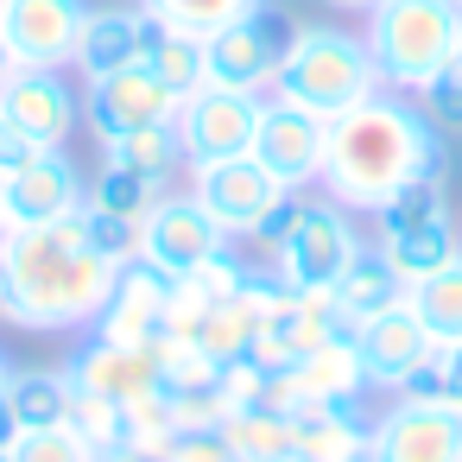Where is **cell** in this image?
Returning <instances> with one entry per match:
<instances>
[{"label": "cell", "mask_w": 462, "mask_h": 462, "mask_svg": "<svg viewBox=\"0 0 462 462\" xmlns=\"http://www.w3.org/2000/svg\"><path fill=\"white\" fill-rule=\"evenodd\" d=\"M0 266H7V317L20 329H89L127 260L89 241V209H70L39 228H7Z\"/></svg>", "instance_id": "obj_1"}, {"label": "cell", "mask_w": 462, "mask_h": 462, "mask_svg": "<svg viewBox=\"0 0 462 462\" xmlns=\"http://www.w3.org/2000/svg\"><path fill=\"white\" fill-rule=\"evenodd\" d=\"M443 171V134L430 127L424 108H411V96L380 89L361 108L329 121L323 140V190L348 209V216H380L393 190H405L411 178Z\"/></svg>", "instance_id": "obj_2"}, {"label": "cell", "mask_w": 462, "mask_h": 462, "mask_svg": "<svg viewBox=\"0 0 462 462\" xmlns=\"http://www.w3.org/2000/svg\"><path fill=\"white\" fill-rule=\"evenodd\" d=\"M273 96L317 115V121H336V115L361 108L367 96H380V70L367 58V39H355L342 26H298L291 45H285Z\"/></svg>", "instance_id": "obj_3"}, {"label": "cell", "mask_w": 462, "mask_h": 462, "mask_svg": "<svg viewBox=\"0 0 462 462\" xmlns=\"http://www.w3.org/2000/svg\"><path fill=\"white\" fill-rule=\"evenodd\" d=\"M361 20H367L361 39H367L374 70H380V89H399V96H418L437 77V64L462 45L456 0H380Z\"/></svg>", "instance_id": "obj_4"}, {"label": "cell", "mask_w": 462, "mask_h": 462, "mask_svg": "<svg viewBox=\"0 0 462 462\" xmlns=\"http://www.w3.org/2000/svg\"><path fill=\"white\" fill-rule=\"evenodd\" d=\"M355 254H361V241H355V222L336 197H304L298 190L285 203V235L273 247V266L285 273L291 291H329L348 273Z\"/></svg>", "instance_id": "obj_5"}, {"label": "cell", "mask_w": 462, "mask_h": 462, "mask_svg": "<svg viewBox=\"0 0 462 462\" xmlns=\"http://www.w3.org/2000/svg\"><path fill=\"white\" fill-rule=\"evenodd\" d=\"M291 32L298 26L285 14H273V7H254L247 20L209 32V83L216 89H235V96H273Z\"/></svg>", "instance_id": "obj_6"}, {"label": "cell", "mask_w": 462, "mask_h": 462, "mask_svg": "<svg viewBox=\"0 0 462 462\" xmlns=\"http://www.w3.org/2000/svg\"><path fill=\"white\" fill-rule=\"evenodd\" d=\"M190 197L209 209V222H216L228 241H241V235L254 241V235H260V228H266V222H273V216H279V209L298 197V190H285V184H279V178H273V171L254 159V152H241V159L203 165Z\"/></svg>", "instance_id": "obj_7"}, {"label": "cell", "mask_w": 462, "mask_h": 462, "mask_svg": "<svg viewBox=\"0 0 462 462\" xmlns=\"http://www.w3.org/2000/svg\"><path fill=\"white\" fill-rule=\"evenodd\" d=\"M367 462H462V411L399 393L367 424Z\"/></svg>", "instance_id": "obj_8"}, {"label": "cell", "mask_w": 462, "mask_h": 462, "mask_svg": "<svg viewBox=\"0 0 462 462\" xmlns=\"http://www.w3.org/2000/svg\"><path fill=\"white\" fill-rule=\"evenodd\" d=\"M254 121H260V96H235V89H216L203 83L197 96H184L178 108V152L190 171L203 165H222V159H241L254 146Z\"/></svg>", "instance_id": "obj_9"}, {"label": "cell", "mask_w": 462, "mask_h": 462, "mask_svg": "<svg viewBox=\"0 0 462 462\" xmlns=\"http://www.w3.org/2000/svg\"><path fill=\"white\" fill-rule=\"evenodd\" d=\"M178 108L184 102L146 64H127V70H108V77H83V121H89L96 140L140 134V127H171Z\"/></svg>", "instance_id": "obj_10"}, {"label": "cell", "mask_w": 462, "mask_h": 462, "mask_svg": "<svg viewBox=\"0 0 462 462\" xmlns=\"http://www.w3.org/2000/svg\"><path fill=\"white\" fill-rule=\"evenodd\" d=\"M228 247V235L209 222V209L197 197H159L146 216H140V247L134 260L159 266L165 279H190L203 260H216Z\"/></svg>", "instance_id": "obj_11"}, {"label": "cell", "mask_w": 462, "mask_h": 462, "mask_svg": "<svg viewBox=\"0 0 462 462\" xmlns=\"http://www.w3.org/2000/svg\"><path fill=\"white\" fill-rule=\"evenodd\" d=\"M323 140H329V121L279 102V96H260V121H254V159L285 184V190H310L323 178Z\"/></svg>", "instance_id": "obj_12"}, {"label": "cell", "mask_w": 462, "mask_h": 462, "mask_svg": "<svg viewBox=\"0 0 462 462\" xmlns=\"http://www.w3.org/2000/svg\"><path fill=\"white\" fill-rule=\"evenodd\" d=\"M355 348H361V380L374 393H405V380L437 355V342H430L424 317L411 310V298L393 304V310H380V317H367L355 329Z\"/></svg>", "instance_id": "obj_13"}, {"label": "cell", "mask_w": 462, "mask_h": 462, "mask_svg": "<svg viewBox=\"0 0 462 462\" xmlns=\"http://www.w3.org/2000/svg\"><path fill=\"white\" fill-rule=\"evenodd\" d=\"M0 115H7L32 146H64L83 121V96L64 83V70H45V64H20L14 83L0 89Z\"/></svg>", "instance_id": "obj_14"}, {"label": "cell", "mask_w": 462, "mask_h": 462, "mask_svg": "<svg viewBox=\"0 0 462 462\" xmlns=\"http://www.w3.org/2000/svg\"><path fill=\"white\" fill-rule=\"evenodd\" d=\"M89 184L83 171L70 165L64 146H45L32 165H20L7 184H0V209H7V228H39V222H58L70 209H83Z\"/></svg>", "instance_id": "obj_15"}, {"label": "cell", "mask_w": 462, "mask_h": 462, "mask_svg": "<svg viewBox=\"0 0 462 462\" xmlns=\"http://www.w3.org/2000/svg\"><path fill=\"white\" fill-rule=\"evenodd\" d=\"M83 20H89V0H7V14H0V32L14 39L20 64L64 70V64L77 58Z\"/></svg>", "instance_id": "obj_16"}, {"label": "cell", "mask_w": 462, "mask_h": 462, "mask_svg": "<svg viewBox=\"0 0 462 462\" xmlns=\"http://www.w3.org/2000/svg\"><path fill=\"white\" fill-rule=\"evenodd\" d=\"M64 374H70V386L102 393V399H121V405L159 393V367H152L146 342H115V336H102V329L83 336V348L64 361Z\"/></svg>", "instance_id": "obj_17"}, {"label": "cell", "mask_w": 462, "mask_h": 462, "mask_svg": "<svg viewBox=\"0 0 462 462\" xmlns=\"http://www.w3.org/2000/svg\"><path fill=\"white\" fill-rule=\"evenodd\" d=\"M152 39H159V20H152L146 7H89L70 64H83V77H108V70L146 64Z\"/></svg>", "instance_id": "obj_18"}, {"label": "cell", "mask_w": 462, "mask_h": 462, "mask_svg": "<svg viewBox=\"0 0 462 462\" xmlns=\"http://www.w3.org/2000/svg\"><path fill=\"white\" fill-rule=\"evenodd\" d=\"M165 304H171V279H165L159 266H146V260H127V266L115 273V291H108V304H102V317H96L89 329H102V336H115V342H146V336L159 329Z\"/></svg>", "instance_id": "obj_19"}, {"label": "cell", "mask_w": 462, "mask_h": 462, "mask_svg": "<svg viewBox=\"0 0 462 462\" xmlns=\"http://www.w3.org/2000/svg\"><path fill=\"white\" fill-rule=\"evenodd\" d=\"M374 247L386 254V266H393L405 285H418V279L443 273V266L462 254V235H456L449 222H380V241H374Z\"/></svg>", "instance_id": "obj_20"}, {"label": "cell", "mask_w": 462, "mask_h": 462, "mask_svg": "<svg viewBox=\"0 0 462 462\" xmlns=\"http://www.w3.org/2000/svg\"><path fill=\"white\" fill-rule=\"evenodd\" d=\"M329 298H336V310L361 329L367 317H380V310H393V304H405L411 298V285L386 266V254L380 247H361L355 260H348V273L329 285Z\"/></svg>", "instance_id": "obj_21"}, {"label": "cell", "mask_w": 462, "mask_h": 462, "mask_svg": "<svg viewBox=\"0 0 462 462\" xmlns=\"http://www.w3.org/2000/svg\"><path fill=\"white\" fill-rule=\"evenodd\" d=\"M291 449L304 462H367V424L355 405H304L291 418Z\"/></svg>", "instance_id": "obj_22"}, {"label": "cell", "mask_w": 462, "mask_h": 462, "mask_svg": "<svg viewBox=\"0 0 462 462\" xmlns=\"http://www.w3.org/2000/svg\"><path fill=\"white\" fill-rule=\"evenodd\" d=\"M291 374L304 380V399H310V405H361V393H367L355 329H348V336H329L323 348H310Z\"/></svg>", "instance_id": "obj_23"}, {"label": "cell", "mask_w": 462, "mask_h": 462, "mask_svg": "<svg viewBox=\"0 0 462 462\" xmlns=\"http://www.w3.org/2000/svg\"><path fill=\"white\" fill-rule=\"evenodd\" d=\"M146 70L184 102V96H197V89L209 83V39L178 32V26H159V39H152V51H146Z\"/></svg>", "instance_id": "obj_24"}, {"label": "cell", "mask_w": 462, "mask_h": 462, "mask_svg": "<svg viewBox=\"0 0 462 462\" xmlns=\"http://www.w3.org/2000/svg\"><path fill=\"white\" fill-rule=\"evenodd\" d=\"M70 374L64 367H20L7 380V405L20 411L26 430H45V424H64L70 418Z\"/></svg>", "instance_id": "obj_25"}, {"label": "cell", "mask_w": 462, "mask_h": 462, "mask_svg": "<svg viewBox=\"0 0 462 462\" xmlns=\"http://www.w3.org/2000/svg\"><path fill=\"white\" fill-rule=\"evenodd\" d=\"M411 310L424 317V329H430L437 348L462 342V254H456L443 273H430V279L411 285Z\"/></svg>", "instance_id": "obj_26"}, {"label": "cell", "mask_w": 462, "mask_h": 462, "mask_svg": "<svg viewBox=\"0 0 462 462\" xmlns=\"http://www.w3.org/2000/svg\"><path fill=\"white\" fill-rule=\"evenodd\" d=\"M64 424H70V430H77L102 462H108V456H121V449L134 443L127 405H121V399H102V393H83V386L70 393V418H64Z\"/></svg>", "instance_id": "obj_27"}, {"label": "cell", "mask_w": 462, "mask_h": 462, "mask_svg": "<svg viewBox=\"0 0 462 462\" xmlns=\"http://www.w3.org/2000/svg\"><path fill=\"white\" fill-rule=\"evenodd\" d=\"M159 197H165V178H146V171H127V165H102L83 203H89V209H102V216L140 222V216H146Z\"/></svg>", "instance_id": "obj_28"}, {"label": "cell", "mask_w": 462, "mask_h": 462, "mask_svg": "<svg viewBox=\"0 0 462 462\" xmlns=\"http://www.w3.org/2000/svg\"><path fill=\"white\" fill-rule=\"evenodd\" d=\"M222 437H228L235 462H273V456L291 449V418L260 411V405H241V411L222 418Z\"/></svg>", "instance_id": "obj_29"}, {"label": "cell", "mask_w": 462, "mask_h": 462, "mask_svg": "<svg viewBox=\"0 0 462 462\" xmlns=\"http://www.w3.org/2000/svg\"><path fill=\"white\" fill-rule=\"evenodd\" d=\"M102 165H127V171L165 178L171 165H184V152H178V127H140V134H115V140H102Z\"/></svg>", "instance_id": "obj_30"}, {"label": "cell", "mask_w": 462, "mask_h": 462, "mask_svg": "<svg viewBox=\"0 0 462 462\" xmlns=\"http://www.w3.org/2000/svg\"><path fill=\"white\" fill-rule=\"evenodd\" d=\"M140 7H146L159 26H178V32L209 39V32H222V26L247 20L254 7H266V0H140Z\"/></svg>", "instance_id": "obj_31"}, {"label": "cell", "mask_w": 462, "mask_h": 462, "mask_svg": "<svg viewBox=\"0 0 462 462\" xmlns=\"http://www.w3.org/2000/svg\"><path fill=\"white\" fill-rule=\"evenodd\" d=\"M374 222H449V190H443V171H424L411 178L405 190L386 197V209Z\"/></svg>", "instance_id": "obj_32"}, {"label": "cell", "mask_w": 462, "mask_h": 462, "mask_svg": "<svg viewBox=\"0 0 462 462\" xmlns=\"http://www.w3.org/2000/svg\"><path fill=\"white\" fill-rule=\"evenodd\" d=\"M418 108L430 115L437 134H462V45L437 64V77L418 89Z\"/></svg>", "instance_id": "obj_33"}, {"label": "cell", "mask_w": 462, "mask_h": 462, "mask_svg": "<svg viewBox=\"0 0 462 462\" xmlns=\"http://www.w3.org/2000/svg\"><path fill=\"white\" fill-rule=\"evenodd\" d=\"M405 393H411V399H443V405H456V411H462V342L437 348V355L405 380Z\"/></svg>", "instance_id": "obj_34"}, {"label": "cell", "mask_w": 462, "mask_h": 462, "mask_svg": "<svg viewBox=\"0 0 462 462\" xmlns=\"http://www.w3.org/2000/svg\"><path fill=\"white\" fill-rule=\"evenodd\" d=\"M14 462H102V456H96L70 424H45V430H26V437H20Z\"/></svg>", "instance_id": "obj_35"}, {"label": "cell", "mask_w": 462, "mask_h": 462, "mask_svg": "<svg viewBox=\"0 0 462 462\" xmlns=\"http://www.w3.org/2000/svg\"><path fill=\"white\" fill-rule=\"evenodd\" d=\"M165 462H235L222 424H184L165 437Z\"/></svg>", "instance_id": "obj_36"}, {"label": "cell", "mask_w": 462, "mask_h": 462, "mask_svg": "<svg viewBox=\"0 0 462 462\" xmlns=\"http://www.w3.org/2000/svg\"><path fill=\"white\" fill-rule=\"evenodd\" d=\"M39 152H45V146H32V140H26V134H20V127H14L7 115H0V184H7V178H14L20 165H32Z\"/></svg>", "instance_id": "obj_37"}, {"label": "cell", "mask_w": 462, "mask_h": 462, "mask_svg": "<svg viewBox=\"0 0 462 462\" xmlns=\"http://www.w3.org/2000/svg\"><path fill=\"white\" fill-rule=\"evenodd\" d=\"M20 437H26V424H20V411L7 405V393H0V456H14Z\"/></svg>", "instance_id": "obj_38"}, {"label": "cell", "mask_w": 462, "mask_h": 462, "mask_svg": "<svg viewBox=\"0 0 462 462\" xmlns=\"http://www.w3.org/2000/svg\"><path fill=\"white\" fill-rule=\"evenodd\" d=\"M14 70H20V51H14V39H7V32H0V89L14 83Z\"/></svg>", "instance_id": "obj_39"}, {"label": "cell", "mask_w": 462, "mask_h": 462, "mask_svg": "<svg viewBox=\"0 0 462 462\" xmlns=\"http://www.w3.org/2000/svg\"><path fill=\"white\" fill-rule=\"evenodd\" d=\"M323 7H336V14H374L380 0H323Z\"/></svg>", "instance_id": "obj_40"}, {"label": "cell", "mask_w": 462, "mask_h": 462, "mask_svg": "<svg viewBox=\"0 0 462 462\" xmlns=\"http://www.w3.org/2000/svg\"><path fill=\"white\" fill-rule=\"evenodd\" d=\"M7 380H14V361H7V348H0V393H7Z\"/></svg>", "instance_id": "obj_41"}, {"label": "cell", "mask_w": 462, "mask_h": 462, "mask_svg": "<svg viewBox=\"0 0 462 462\" xmlns=\"http://www.w3.org/2000/svg\"><path fill=\"white\" fill-rule=\"evenodd\" d=\"M0 317H7V266H0Z\"/></svg>", "instance_id": "obj_42"}, {"label": "cell", "mask_w": 462, "mask_h": 462, "mask_svg": "<svg viewBox=\"0 0 462 462\" xmlns=\"http://www.w3.org/2000/svg\"><path fill=\"white\" fill-rule=\"evenodd\" d=\"M273 462H304V456H298V449H285V456H273Z\"/></svg>", "instance_id": "obj_43"}, {"label": "cell", "mask_w": 462, "mask_h": 462, "mask_svg": "<svg viewBox=\"0 0 462 462\" xmlns=\"http://www.w3.org/2000/svg\"><path fill=\"white\" fill-rule=\"evenodd\" d=\"M0 241H7V209H0Z\"/></svg>", "instance_id": "obj_44"}, {"label": "cell", "mask_w": 462, "mask_h": 462, "mask_svg": "<svg viewBox=\"0 0 462 462\" xmlns=\"http://www.w3.org/2000/svg\"><path fill=\"white\" fill-rule=\"evenodd\" d=\"M0 14H7V0H0Z\"/></svg>", "instance_id": "obj_45"}, {"label": "cell", "mask_w": 462, "mask_h": 462, "mask_svg": "<svg viewBox=\"0 0 462 462\" xmlns=\"http://www.w3.org/2000/svg\"><path fill=\"white\" fill-rule=\"evenodd\" d=\"M0 462H14V456H0Z\"/></svg>", "instance_id": "obj_46"}, {"label": "cell", "mask_w": 462, "mask_h": 462, "mask_svg": "<svg viewBox=\"0 0 462 462\" xmlns=\"http://www.w3.org/2000/svg\"><path fill=\"white\" fill-rule=\"evenodd\" d=\"M456 7H462V0H456Z\"/></svg>", "instance_id": "obj_47"}]
</instances>
